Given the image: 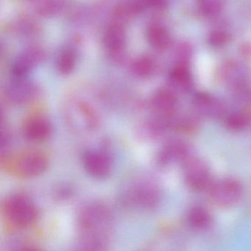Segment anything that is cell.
Returning <instances> with one entry per match:
<instances>
[{"mask_svg":"<svg viewBox=\"0 0 251 251\" xmlns=\"http://www.w3.org/2000/svg\"><path fill=\"white\" fill-rule=\"evenodd\" d=\"M111 209L100 202H87L77 214V245L84 251H102L109 245L114 229Z\"/></svg>","mask_w":251,"mask_h":251,"instance_id":"cell-1","label":"cell"},{"mask_svg":"<svg viewBox=\"0 0 251 251\" xmlns=\"http://www.w3.org/2000/svg\"><path fill=\"white\" fill-rule=\"evenodd\" d=\"M160 200L158 186L155 182L144 177L126 183L119 195L122 206L131 211H152L158 206Z\"/></svg>","mask_w":251,"mask_h":251,"instance_id":"cell-2","label":"cell"},{"mask_svg":"<svg viewBox=\"0 0 251 251\" xmlns=\"http://www.w3.org/2000/svg\"><path fill=\"white\" fill-rule=\"evenodd\" d=\"M2 209L5 220L14 228L28 227L34 223L38 217L34 202L25 194L10 195L5 200Z\"/></svg>","mask_w":251,"mask_h":251,"instance_id":"cell-3","label":"cell"},{"mask_svg":"<svg viewBox=\"0 0 251 251\" xmlns=\"http://www.w3.org/2000/svg\"><path fill=\"white\" fill-rule=\"evenodd\" d=\"M64 117L67 126L77 134L92 133L100 124L99 113L83 101L69 103L64 108Z\"/></svg>","mask_w":251,"mask_h":251,"instance_id":"cell-4","label":"cell"},{"mask_svg":"<svg viewBox=\"0 0 251 251\" xmlns=\"http://www.w3.org/2000/svg\"><path fill=\"white\" fill-rule=\"evenodd\" d=\"M6 157L4 163L6 170L23 178L40 176L48 169V157L40 151L28 150L13 156Z\"/></svg>","mask_w":251,"mask_h":251,"instance_id":"cell-5","label":"cell"},{"mask_svg":"<svg viewBox=\"0 0 251 251\" xmlns=\"http://www.w3.org/2000/svg\"><path fill=\"white\" fill-rule=\"evenodd\" d=\"M183 180L194 191L208 189L212 182L211 170L201 157L189 155L181 164Z\"/></svg>","mask_w":251,"mask_h":251,"instance_id":"cell-6","label":"cell"},{"mask_svg":"<svg viewBox=\"0 0 251 251\" xmlns=\"http://www.w3.org/2000/svg\"><path fill=\"white\" fill-rule=\"evenodd\" d=\"M208 190L211 202L222 208L234 206L243 195L242 185L239 180L233 178H225L213 182Z\"/></svg>","mask_w":251,"mask_h":251,"instance_id":"cell-7","label":"cell"},{"mask_svg":"<svg viewBox=\"0 0 251 251\" xmlns=\"http://www.w3.org/2000/svg\"><path fill=\"white\" fill-rule=\"evenodd\" d=\"M82 163L86 173L98 180L106 179L112 173V156L105 148H92L85 151Z\"/></svg>","mask_w":251,"mask_h":251,"instance_id":"cell-8","label":"cell"},{"mask_svg":"<svg viewBox=\"0 0 251 251\" xmlns=\"http://www.w3.org/2000/svg\"><path fill=\"white\" fill-rule=\"evenodd\" d=\"M178 102L173 91L160 89L152 95L151 100V108L152 115L170 122L177 114Z\"/></svg>","mask_w":251,"mask_h":251,"instance_id":"cell-9","label":"cell"},{"mask_svg":"<svg viewBox=\"0 0 251 251\" xmlns=\"http://www.w3.org/2000/svg\"><path fill=\"white\" fill-rule=\"evenodd\" d=\"M52 130L50 120L42 114H35L29 117L25 121L23 127L25 139L33 143L46 142L52 136Z\"/></svg>","mask_w":251,"mask_h":251,"instance_id":"cell-10","label":"cell"},{"mask_svg":"<svg viewBox=\"0 0 251 251\" xmlns=\"http://www.w3.org/2000/svg\"><path fill=\"white\" fill-rule=\"evenodd\" d=\"M190 155L189 148L182 141L170 140L166 142L156 155V163L160 167H166L177 163L180 164Z\"/></svg>","mask_w":251,"mask_h":251,"instance_id":"cell-11","label":"cell"},{"mask_svg":"<svg viewBox=\"0 0 251 251\" xmlns=\"http://www.w3.org/2000/svg\"><path fill=\"white\" fill-rule=\"evenodd\" d=\"M6 95L13 103L25 105L33 100L36 95L35 85L25 78H13L7 86Z\"/></svg>","mask_w":251,"mask_h":251,"instance_id":"cell-12","label":"cell"},{"mask_svg":"<svg viewBox=\"0 0 251 251\" xmlns=\"http://www.w3.org/2000/svg\"><path fill=\"white\" fill-rule=\"evenodd\" d=\"M193 108L198 117L219 118L224 115V108L220 102L211 95L201 94L193 101Z\"/></svg>","mask_w":251,"mask_h":251,"instance_id":"cell-13","label":"cell"},{"mask_svg":"<svg viewBox=\"0 0 251 251\" xmlns=\"http://www.w3.org/2000/svg\"><path fill=\"white\" fill-rule=\"evenodd\" d=\"M168 127H170V122L152 115L138 126L136 133L142 140H155L161 137Z\"/></svg>","mask_w":251,"mask_h":251,"instance_id":"cell-14","label":"cell"},{"mask_svg":"<svg viewBox=\"0 0 251 251\" xmlns=\"http://www.w3.org/2000/svg\"><path fill=\"white\" fill-rule=\"evenodd\" d=\"M42 53L36 49H30L17 56L11 67L13 78H25L33 67L41 61Z\"/></svg>","mask_w":251,"mask_h":251,"instance_id":"cell-15","label":"cell"},{"mask_svg":"<svg viewBox=\"0 0 251 251\" xmlns=\"http://www.w3.org/2000/svg\"><path fill=\"white\" fill-rule=\"evenodd\" d=\"M103 44L109 53H120L126 45V34L123 27L118 25L110 26L104 35Z\"/></svg>","mask_w":251,"mask_h":251,"instance_id":"cell-16","label":"cell"},{"mask_svg":"<svg viewBox=\"0 0 251 251\" xmlns=\"http://www.w3.org/2000/svg\"><path fill=\"white\" fill-rule=\"evenodd\" d=\"M186 221L192 228L198 230H205L212 226L214 220L211 213L206 208L201 206H194L188 211Z\"/></svg>","mask_w":251,"mask_h":251,"instance_id":"cell-17","label":"cell"},{"mask_svg":"<svg viewBox=\"0 0 251 251\" xmlns=\"http://www.w3.org/2000/svg\"><path fill=\"white\" fill-rule=\"evenodd\" d=\"M147 39L151 46L158 50H164L170 46V35L160 25L152 24L148 27Z\"/></svg>","mask_w":251,"mask_h":251,"instance_id":"cell-18","label":"cell"},{"mask_svg":"<svg viewBox=\"0 0 251 251\" xmlns=\"http://www.w3.org/2000/svg\"><path fill=\"white\" fill-rule=\"evenodd\" d=\"M172 86L180 92H186L192 86V77L189 70L183 66H179L172 70L170 74Z\"/></svg>","mask_w":251,"mask_h":251,"instance_id":"cell-19","label":"cell"},{"mask_svg":"<svg viewBox=\"0 0 251 251\" xmlns=\"http://www.w3.org/2000/svg\"><path fill=\"white\" fill-rule=\"evenodd\" d=\"M77 62L75 52L73 49L63 50L57 58L56 65L58 71L64 75H68L74 70Z\"/></svg>","mask_w":251,"mask_h":251,"instance_id":"cell-20","label":"cell"},{"mask_svg":"<svg viewBox=\"0 0 251 251\" xmlns=\"http://www.w3.org/2000/svg\"><path fill=\"white\" fill-rule=\"evenodd\" d=\"M251 119L246 113H232L225 120L226 127L232 131H242L249 126Z\"/></svg>","mask_w":251,"mask_h":251,"instance_id":"cell-21","label":"cell"},{"mask_svg":"<svg viewBox=\"0 0 251 251\" xmlns=\"http://www.w3.org/2000/svg\"><path fill=\"white\" fill-rule=\"evenodd\" d=\"M133 71L139 77H150L154 71L153 61L148 57H142L133 63Z\"/></svg>","mask_w":251,"mask_h":251,"instance_id":"cell-22","label":"cell"},{"mask_svg":"<svg viewBox=\"0 0 251 251\" xmlns=\"http://www.w3.org/2000/svg\"><path fill=\"white\" fill-rule=\"evenodd\" d=\"M198 8L205 17H214L220 11L219 0H198Z\"/></svg>","mask_w":251,"mask_h":251,"instance_id":"cell-23","label":"cell"},{"mask_svg":"<svg viewBox=\"0 0 251 251\" xmlns=\"http://www.w3.org/2000/svg\"><path fill=\"white\" fill-rule=\"evenodd\" d=\"M227 35L222 31L213 32L208 38V42L214 47H222L227 42Z\"/></svg>","mask_w":251,"mask_h":251,"instance_id":"cell-24","label":"cell"},{"mask_svg":"<svg viewBox=\"0 0 251 251\" xmlns=\"http://www.w3.org/2000/svg\"><path fill=\"white\" fill-rule=\"evenodd\" d=\"M73 194H74V189L70 186H63L61 187L58 188L55 191V196L56 198L59 200H65L70 199V198L73 197Z\"/></svg>","mask_w":251,"mask_h":251,"instance_id":"cell-25","label":"cell"}]
</instances>
